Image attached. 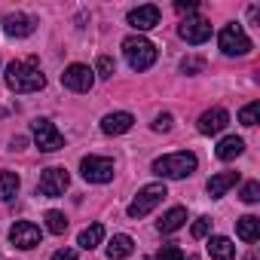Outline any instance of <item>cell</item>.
<instances>
[{"label": "cell", "mask_w": 260, "mask_h": 260, "mask_svg": "<svg viewBox=\"0 0 260 260\" xmlns=\"http://www.w3.org/2000/svg\"><path fill=\"white\" fill-rule=\"evenodd\" d=\"M196 166H199V159H196L190 150H181V153H166V156L153 159V175L178 181V178H190V175L196 172Z\"/></svg>", "instance_id": "obj_2"}, {"label": "cell", "mask_w": 260, "mask_h": 260, "mask_svg": "<svg viewBox=\"0 0 260 260\" xmlns=\"http://www.w3.org/2000/svg\"><path fill=\"white\" fill-rule=\"evenodd\" d=\"M226 122H230V113L223 107H211V110H205L199 116V132L202 135H217V132L226 128Z\"/></svg>", "instance_id": "obj_13"}, {"label": "cell", "mask_w": 260, "mask_h": 260, "mask_svg": "<svg viewBox=\"0 0 260 260\" xmlns=\"http://www.w3.org/2000/svg\"><path fill=\"white\" fill-rule=\"evenodd\" d=\"M46 230L49 233H55V236H64L68 233V217L61 214V211H46Z\"/></svg>", "instance_id": "obj_24"}, {"label": "cell", "mask_w": 260, "mask_h": 260, "mask_svg": "<svg viewBox=\"0 0 260 260\" xmlns=\"http://www.w3.org/2000/svg\"><path fill=\"white\" fill-rule=\"evenodd\" d=\"M68 184H71L68 169L52 166V169H43V175H40V181H37V193L46 196V199H58V196H64Z\"/></svg>", "instance_id": "obj_5"}, {"label": "cell", "mask_w": 260, "mask_h": 260, "mask_svg": "<svg viewBox=\"0 0 260 260\" xmlns=\"http://www.w3.org/2000/svg\"><path fill=\"white\" fill-rule=\"evenodd\" d=\"M156 260H184V251L178 245H162V251L156 254Z\"/></svg>", "instance_id": "obj_29"}, {"label": "cell", "mask_w": 260, "mask_h": 260, "mask_svg": "<svg viewBox=\"0 0 260 260\" xmlns=\"http://www.w3.org/2000/svg\"><path fill=\"white\" fill-rule=\"evenodd\" d=\"M31 132H34V141L43 153H55L64 147V135L58 132V128L49 122V119H34L31 122Z\"/></svg>", "instance_id": "obj_6"}, {"label": "cell", "mask_w": 260, "mask_h": 260, "mask_svg": "<svg viewBox=\"0 0 260 260\" xmlns=\"http://www.w3.org/2000/svg\"><path fill=\"white\" fill-rule=\"evenodd\" d=\"M101 239H104V226H101V223H92V226H86V230L80 233L77 245H80L83 251H92V248L101 245Z\"/></svg>", "instance_id": "obj_23"}, {"label": "cell", "mask_w": 260, "mask_h": 260, "mask_svg": "<svg viewBox=\"0 0 260 260\" xmlns=\"http://www.w3.org/2000/svg\"><path fill=\"white\" fill-rule=\"evenodd\" d=\"M80 175L89 184H107V181H113V159H107V156H83L80 159Z\"/></svg>", "instance_id": "obj_7"}, {"label": "cell", "mask_w": 260, "mask_h": 260, "mask_svg": "<svg viewBox=\"0 0 260 260\" xmlns=\"http://www.w3.org/2000/svg\"><path fill=\"white\" fill-rule=\"evenodd\" d=\"M113 71H116L113 58H110V55H101V58H98V64H95V74H98V77H104V80H110V77H113Z\"/></svg>", "instance_id": "obj_27"}, {"label": "cell", "mask_w": 260, "mask_h": 260, "mask_svg": "<svg viewBox=\"0 0 260 260\" xmlns=\"http://www.w3.org/2000/svg\"><path fill=\"white\" fill-rule=\"evenodd\" d=\"M239 184V172H220V175H214V178H208V184H205V190H208V196L211 199H220L230 187H236Z\"/></svg>", "instance_id": "obj_16"}, {"label": "cell", "mask_w": 260, "mask_h": 260, "mask_svg": "<svg viewBox=\"0 0 260 260\" xmlns=\"http://www.w3.org/2000/svg\"><path fill=\"white\" fill-rule=\"evenodd\" d=\"M4 31L10 37H28V34H34V19L25 13H10V16H4Z\"/></svg>", "instance_id": "obj_15"}, {"label": "cell", "mask_w": 260, "mask_h": 260, "mask_svg": "<svg viewBox=\"0 0 260 260\" xmlns=\"http://www.w3.org/2000/svg\"><path fill=\"white\" fill-rule=\"evenodd\" d=\"M184 220H187V208H169L166 214H162V220L156 223V230L159 233H175V230H181L184 226Z\"/></svg>", "instance_id": "obj_20"}, {"label": "cell", "mask_w": 260, "mask_h": 260, "mask_svg": "<svg viewBox=\"0 0 260 260\" xmlns=\"http://www.w3.org/2000/svg\"><path fill=\"white\" fill-rule=\"evenodd\" d=\"M40 226L37 223H31V220H16L13 223V230H10V242L16 245V248H22V251H31V248H37L40 245Z\"/></svg>", "instance_id": "obj_9"}, {"label": "cell", "mask_w": 260, "mask_h": 260, "mask_svg": "<svg viewBox=\"0 0 260 260\" xmlns=\"http://www.w3.org/2000/svg\"><path fill=\"white\" fill-rule=\"evenodd\" d=\"M172 125H175L172 113H159V116H156V122H153V132H172Z\"/></svg>", "instance_id": "obj_31"}, {"label": "cell", "mask_w": 260, "mask_h": 260, "mask_svg": "<svg viewBox=\"0 0 260 260\" xmlns=\"http://www.w3.org/2000/svg\"><path fill=\"white\" fill-rule=\"evenodd\" d=\"M125 22L132 25L135 31H150V28H156V25H159V7L144 4V7H138V10L128 13V19H125Z\"/></svg>", "instance_id": "obj_12"}, {"label": "cell", "mask_w": 260, "mask_h": 260, "mask_svg": "<svg viewBox=\"0 0 260 260\" xmlns=\"http://www.w3.org/2000/svg\"><path fill=\"white\" fill-rule=\"evenodd\" d=\"M257 116H260V101H251L239 110V122L242 125H257Z\"/></svg>", "instance_id": "obj_25"}, {"label": "cell", "mask_w": 260, "mask_h": 260, "mask_svg": "<svg viewBox=\"0 0 260 260\" xmlns=\"http://www.w3.org/2000/svg\"><path fill=\"white\" fill-rule=\"evenodd\" d=\"M208 233H211V217H199L193 223V239H205Z\"/></svg>", "instance_id": "obj_30"}, {"label": "cell", "mask_w": 260, "mask_h": 260, "mask_svg": "<svg viewBox=\"0 0 260 260\" xmlns=\"http://www.w3.org/2000/svg\"><path fill=\"white\" fill-rule=\"evenodd\" d=\"M19 187H22V181H19L16 172H0V202L16 199L19 196Z\"/></svg>", "instance_id": "obj_22"}, {"label": "cell", "mask_w": 260, "mask_h": 260, "mask_svg": "<svg viewBox=\"0 0 260 260\" xmlns=\"http://www.w3.org/2000/svg\"><path fill=\"white\" fill-rule=\"evenodd\" d=\"M169 196V190H166V184H147V187H141L138 190V196H135V202L128 205V217H147L162 199Z\"/></svg>", "instance_id": "obj_4"}, {"label": "cell", "mask_w": 260, "mask_h": 260, "mask_svg": "<svg viewBox=\"0 0 260 260\" xmlns=\"http://www.w3.org/2000/svg\"><path fill=\"white\" fill-rule=\"evenodd\" d=\"M257 199H260V184H257V181H248V184L242 187V202L254 205Z\"/></svg>", "instance_id": "obj_28"}, {"label": "cell", "mask_w": 260, "mask_h": 260, "mask_svg": "<svg viewBox=\"0 0 260 260\" xmlns=\"http://www.w3.org/2000/svg\"><path fill=\"white\" fill-rule=\"evenodd\" d=\"M217 43H220V49L226 55H248L251 52V37L239 25H226L220 31V37H217Z\"/></svg>", "instance_id": "obj_8"}, {"label": "cell", "mask_w": 260, "mask_h": 260, "mask_svg": "<svg viewBox=\"0 0 260 260\" xmlns=\"http://www.w3.org/2000/svg\"><path fill=\"white\" fill-rule=\"evenodd\" d=\"M178 34H181L187 43L199 46V43H205V40L211 37V22H208V19H202V16L184 19V22H181V28H178Z\"/></svg>", "instance_id": "obj_11"}, {"label": "cell", "mask_w": 260, "mask_h": 260, "mask_svg": "<svg viewBox=\"0 0 260 260\" xmlns=\"http://www.w3.org/2000/svg\"><path fill=\"white\" fill-rule=\"evenodd\" d=\"M122 52H125V61L132 64V71H147L153 61H156V46L147 40V37H125L122 40Z\"/></svg>", "instance_id": "obj_3"}, {"label": "cell", "mask_w": 260, "mask_h": 260, "mask_svg": "<svg viewBox=\"0 0 260 260\" xmlns=\"http://www.w3.org/2000/svg\"><path fill=\"white\" fill-rule=\"evenodd\" d=\"M175 10H178V13H196V10H199V4H196V0H178Z\"/></svg>", "instance_id": "obj_32"}, {"label": "cell", "mask_w": 260, "mask_h": 260, "mask_svg": "<svg viewBox=\"0 0 260 260\" xmlns=\"http://www.w3.org/2000/svg\"><path fill=\"white\" fill-rule=\"evenodd\" d=\"M61 83L71 92H89L95 86V71H89L86 64H71V68H64Z\"/></svg>", "instance_id": "obj_10"}, {"label": "cell", "mask_w": 260, "mask_h": 260, "mask_svg": "<svg viewBox=\"0 0 260 260\" xmlns=\"http://www.w3.org/2000/svg\"><path fill=\"white\" fill-rule=\"evenodd\" d=\"M7 86H10L13 92H19V95L43 89V86H46V77L40 74L37 58H28V61H13V64L7 68Z\"/></svg>", "instance_id": "obj_1"}, {"label": "cell", "mask_w": 260, "mask_h": 260, "mask_svg": "<svg viewBox=\"0 0 260 260\" xmlns=\"http://www.w3.org/2000/svg\"><path fill=\"white\" fill-rule=\"evenodd\" d=\"M132 248H135L132 236L119 233V236H113V239H110V245H107V257H110V260H122V257L132 254Z\"/></svg>", "instance_id": "obj_18"}, {"label": "cell", "mask_w": 260, "mask_h": 260, "mask_svg": "<svg viewBox=\"0 0 260 260\" xmlns=\"http://www.w3.org/2000/svg\"><path fill=\"white\" fill-rule=\"evenodd\" d=\"M52 260H77V251L74 248H61V251L52 254Z\"/></svg>", "instance_id": "obj_33"}, {"label": "cell", "mask_w": 260, "mask_h": 260, "mask_svg": "<svg viewBox=\"0 0 260 260\" xmlns=\"http://www.w3.org/2000/svg\"><path fill=\"white\" fill-rule=\"evenodd\" d=\"M132 125H135V116L125 113V110H119V113H107V116L101 119V132H104V135H122V132H128Z\"/></svg>", "instance_id": "obj_14"}, {"label": "cell", "mask_w": 260, "mask_h": 260, "mask_svg": "<svg viewBox=\"0 0 260 260\" xmlns=\"http://www.w3.org/2000/svg\"><path fill=\"white\" fill-rule=\"evenodd\" d=\"M208 254H211V260H233V257H236V245H233L226 236H211Z\"/></svg>", "instance_id": "obj_17"}, {"label": "cell", "mask_w": 260, "mask_h": 260, "mask_svg": "<svg viewBox=\"0 0 260 260\" xmlns=\"http://www.w3.org/2000/svg\"><path fill=\"white\" fill-rule=\"evenodd\" d=\"M236 233H239L242 242H257V236H260V220H257L254 214H245V217L236 220Z\"/></svg>", "instance_id": "obj_21"}, {"label": "cell", "mask_w": 260, "mask_h": 260, "mask_svg": "<svg viewBox=\"0 0 260 260\" xmlns=\"http://www.w3.org/2000/svg\"><path fill=\"white\" fill-rule=\"evenodd\" d=\"M181 71H184V74H202V71H205V58H199V55H187V58L181 61Z\"/></svg>", "instance_id": "obj_26"}, {"label": "cell", "mask_w": 260, "mask_h": 260, "mask_svg": "<svg viewBox=\"0 0 260 260\" xmlns=\"http://www.w3.org/2000/svg\"><path fill=\"white\" fill-rule=\"evenodd\" d=\"M217 159H223V162H230V159H236V156H242L245 153V141L242 138H236V135H230V138H223L220 144H217Z\"/></svg>", "instance_id": "obj_19"}]
</instances>
